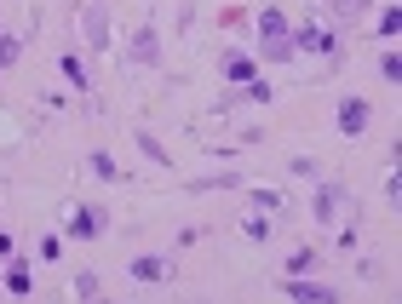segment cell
I'll return each instance as SVG.
<instances>
[{"label":"cell","instance_id":"6","mask_svg":"<svg viewBox=\"0 0 402 304\" xmlns=\"http://www.w3.org/2000/svg\"><path fill=\"white\" fill-rule=\"evenodd\" d=\"M225 75H230V80H253V63H247V58H230Z\"/></svg>","mask_w":402,"mask_h":304},{"label":"cell","instance_id":"10","mask_svg":"<svg viewBox=\"0 0 402 304\" xmlns=\"http://www.w3.org/2000/svg\"><path fill=\"white\" fill-rule=\"evenodd\" d=\"M0 253H12V236H0Z\"/></svg>","mask_w":402,"mask_h":304},{"label":"cell","instance_id":"4","mask_svg":"<svg viewBox=\"0 0 402 304\" xmlns=\"http://www.w3.org/2000/svg\"><path fill=\"white\" fill-rule=\"evenodd\" d=\"M132 276L138 281H161V258H132Z\"/></svg>","mask_w":402,"mask_h":304},{"label":"cell","instance_id":"3","mask_svg":"<svg viewBox=\"0 0 402 304\" xmlns=\"http://www.w3.org/2000/svg\"><path fill=\"white\" fill-rule=\"evenodd\" d=\"M69 230H75L81 241H93V236H98V212H75V224H69Z\"/></svg>","mask_w":402,"mask_h":304},{"label":"cell","instance_id":"1","mask_svg":"<svg viewBox=\"0 0 402 304\" xmlns=\"http://www.w3.org/2000/svg\"><path fill=\"white\" fill-rule=\"evenodd\" d=\"M339 126H345V133H362V126H368V104H362V98H350V104L339 109Z\"/></svg>","mask_w":402,"mask_h":304},{"label":"cell","instance_id":"5","mask_svg":"<svg viewBox=\"0 0 402 304\" xmlns=\"http://www.w3.org/2000/svg\"><path fill=\"white\" fill-rule=\"evenodd\" d=\"M288 293H293V298H322V304H328V298H333V293H328V287H317V281H293V287H288Z\"/></svg>","mask_w":402,"mask_h":304},{"label":"cell","instance_id":"11","mask_svg":"<svg viewBox=\"0 0 402 304\" xmlns=\"http://www.w3.org/2000/svg\"><path fill=\"white\" fill-rule=\"evenodd\" d=\"M0 52H6V47H0Z\"/></svg>","mask_w":402,"mask_h":304},{"label":"cell","instance_id":"7","mask_svg":"<svg viewBox=\"0 0 402 304\" xmlns=\"http://www.w3.org/2000/svg\"><path fill=\"white\" fill-rule=\"evenodd\" d=\"M259 29H264V35H282V29H288V18H282V12H264V18H259Z\"/></svg>","mask_w":402,"mask_h":304},{"label":"cell","instance_id":"9","mask_svg":"<svg viewBox=\"0 0 402 304\" xmlns=\"http://www.w3.org/2000/svg\"><path fill=\"white\" fill-rule=\"evenodd\" d=\"M64 75H69V80H75V86H81V92H86V69H81V63H75V58H64Z\"/></svg>","mask_w":402,"mask_h":304},{"label":"cell","instance_id":"2","mask_svg":"<svg viewBox=\"0 0 402 304\" xmlns=\"http://www.w3.org/2000/svg\"><path fill=\"white\" fill-rule=\"evenodd\" d=\"M299 47H305V52H328V47H333V35H328V29H305V35H299Z\"/></svg>","mask_w":402,"mask_h":304},{"label":"cell","instance_id":"8","mask_svg":"<svg viewBox=\"0 0 402 304\" xmlns=\"http://www.w3.org/2000/svg\"><path fill=\"white\" fill-rule=\"evenodd\" d=\"M6 287H12V293H18V298H23V293H29V287H35V281H29V270H12V276H6Z\"/></svg>","mask_w":402,"mask_h":304}]
</instances>
